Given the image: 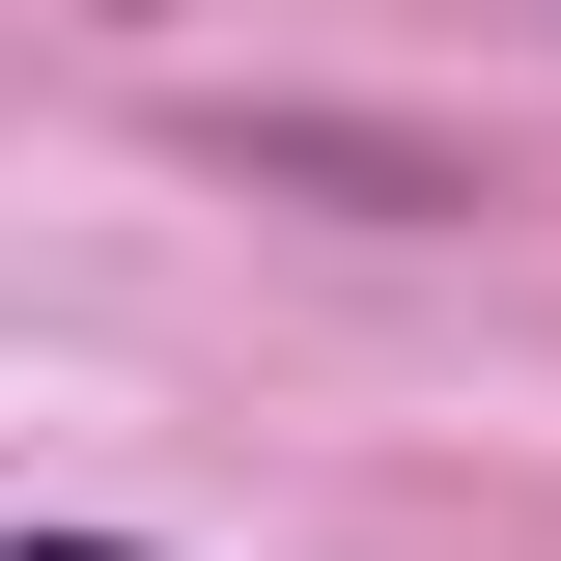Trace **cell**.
Returning a JSON list of instances; mask_svg holds the SVG:
<instances>
[{
  "label": "cell",
  "mask_w": 561,
  "mask_h": 561,
  "mask_svg": "<svg viewBox=\"0 0 561 561\" xmlns=\"http://www.w3.org/2000/svg\"><path fill=\"white\" fill-rule=\"evenodd\" d=\"M197 169H225V197H280V225H393V253H449V225L505 197L449 113H309V84H225V113H197Z\"/></svg>",
  "instance_id": "6da1fadb"
}]
</instances>
